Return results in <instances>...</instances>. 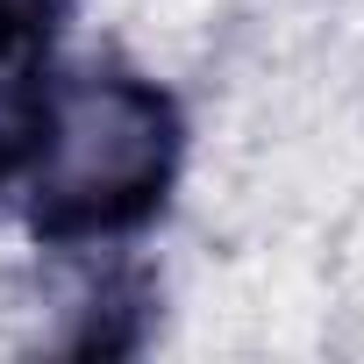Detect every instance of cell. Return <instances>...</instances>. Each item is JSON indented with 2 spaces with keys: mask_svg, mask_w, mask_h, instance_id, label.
<instances>
[{
  "mask_svg": "<svg viewBox=\"0 0 364 364\" xmlns=\"http://www.w3.org/2000/svg\"><path fill=\"white\" fill-rule=\"evenodd\" d=\"M36 215L50 229H114L143 215L178 164V122L136 72H79L43 100Z\"/></svg>",
  "mask_w": 364,
  "mask_h": 364,
  "instance_id": "1",
  "label": "cell"
},
{
  "mask_svg": "<svg viewBox=\"0 0 364 364\" xmlns=\"http://www.w3.org/2000/svg\"><path fill=\"white\" fill-rule=\"evenodd\" d=\"M43 129V79H36V36H0V171H8Z\"/></svg>",
  "mask_w": 364,
  "mask_h": 364,
  "instance_id": "2",
  "label": "cell"
},
{
  "mask_svg": "<svg viewBox=\"0 0 364 364\" xmlns=\"http://www.w3.org/2000/svg\"><path fill=\"white\" fill-rule=\"evenodd\" d=\"M65 0H0V36H43Z\"/></svg>",
  "mask_w": 364,
  "mask_h": 364,
  "instance_id": "3",
  "label": "cell"
}]
</instances>
